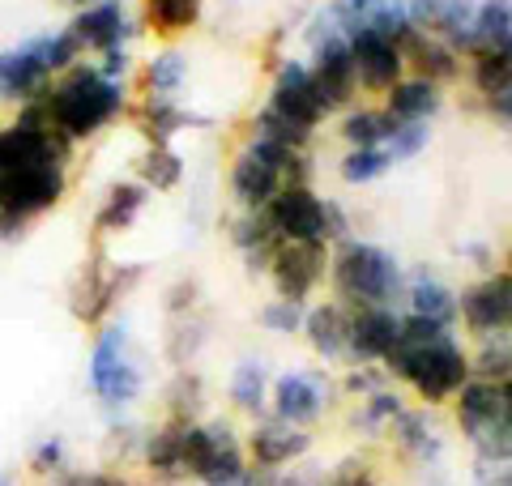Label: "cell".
<instances>
[{
	"instance_id": "obj_57",
	"label": "cell",
	"mask_w": 512,
	"mask_h": 486,
	"mask_svg": "<svg viewBox=\"0 0 512 486\" xmlns=\"http://www.w3.org/2000/svg\"><path fill=\"white\" fill-rule=\"evenodd\" d=\"M504 261H508V273H512V248H508V252H504Z\"/></svg>"
},
{
	"instance_id": "obj_8",
	"label": "cell",
	"mask_w": 512,
	"mask_h": 486,
	"mask_svg": "<svg viewBox=\"0 0 512 486\" xmlns=\"http://www.w3.org/2000/svg\"><path fill=\"white\" fill-rule=\"evenodd\" d=\"M141 265H116L111 256L94 243L90 248V256L82 261V269H77V278H73V286H69V312H73V320H82V324H103L107 316H111V307H116L128 290H133L137 282H141Z\"/></svg>"
},
{
	"instance_id": "obj_6",
	"label": "cell",
	"mask_w": 512,
	"mask_h": 486,
	"mask_svg": "<svg viewBox=\"0 0 512 486\" xmlns=\"http://www.w3.org/2000/svg\"><path fill=\"white\" fill-rule=\"evenodd\" d=\"M86 380L94 388V397H99L103 410L116 418L124 405H133L141 397V367L128 359V324L124 320H111L99 329L94 337V350H90V367H86Z\"/></svg>"
},
{
	"instance_id": "obj_45",
	"label": "cell",
	"mask_w": 512,
	"mask_h": 486,
	"mask_svg": "<svg viewBox=\"0 0 512 486\" xmlns=\"http://www.w3.org/2000/svg\"><path fill=\"white\" fill-rule=\"evenodd\" d=\"M64 469H69V452H64V440H60V435L43 440L35 452H30V474H35V478L52 482L56 474H64Z\"/></svg>"
},
{
	"instance_id": "obj_31",
	"label": "cell",
	"mask_w": 512,
	"mask_h": 486,
	"mask_svg": "<svg viewBox=\"0 0 512 486\" xmlns=\"http://www.w3.org/2000/svg\"><path fill=\"white\" fill-rule=\"evenodd\" d=\"M150 201V188L141 180H120L107 188V201L99 205V214H94V235H116V231H128V226L137 222V214L146 209Z\"/></svg>"
},
{
	"instance_id": "obj_14",
	"label": "cell",
	"mask_w": 512,
	"mask_h": 486,
	"mask_svg": "<svg viewBox=\"0 0 512 486\" xmlns=\"http://www.w3.org/2000/svg\"><path fill=\"white\" fill-rule=\"evenodd\" d=\"M312 86L320 107L329 111H346L359 94V77H355V60H350V39H320L312 43Z\"/></svg>"
},
{
	"instance_id": "obj_22",
	"label": "cell",
	"mask_w": 512,
	"mask_h": 486,
	"mask_svg": "<svg viewBox=\"0 0 512 486\" xmlns=\"http://www.w3.org/2000/svg\"><path fill=\"white\" fill-rule=\"evenodd\" d=\"M133 124L141 128L146 145H171L184 128H210V116H197L175 99H141L133 107Z\"/></svg>"
},
{
	"instance_id": "obj_9",
	"label": "cell",
	"mask_w": 512,
	"mask_h": 486,
	"mask_svg": "<svg viewBox=\"0 0 512 486\" xmlns=\"http://www.w3.org/2000/svg\"><path fill=\"white\" fill-rule=\"evenodd\" d=\"M64 197H69V167H56V162L0 175V209H13V214L39 218Z\"/></svg>"
},
{
	"instance_id": "obj_38",
	"label": "cell",
	"mask_w": 512,
	"mask_h": 486,
	"mask_svg": "<svg viewBox=\"0 0 512 486\" xmlns=\"http://www.w3.org/2000/svg\"><path fill=\"white\" fill-rule=\"evenodd\" d=\"M252 137L274 141V145H286V150H308L316 133H312V128H303V124H295V120L278 116V111L265 103V107L252 116Z\"/></svg>"
},
{
	"instance_id": "obj_53",
	"label": "cell",
	"mask_w": 512,
	"mask_h": 486,
	"mask_svg": "<svg viewBox=\"0 0 512 486\" xmlns=\"http://www.w3.org/2000/svg\"><path fill=\"white\" fill-rule=\"evenodd\" d=\"M483 107H487V116H491L495 124L512 128V86H504V90L487 94V99H483Z\"/></svg>"
},
{
	"instance_id": "obj_47",
	"label": "cell",
	"mask_w": 512,
	"mask_h": 486,
	"mask_svg": "<svg viewBox=\"0 0 512 486\" xmlns=\"http://www.w3.org/2000/svg\"><path fill=\"white\" fill-rule=\"evenodd\" d=\"M261 324L274 333H299L303 329V307L299 303H286V299H274L261 307Z\"/></svg>"
},
{
	"instance_id": "obj_30",
	"label": "cell",
	"mask_w": 512,
	"mask_h": 486,
	"mask_svg": "<svg viewBox=\"0 0 512 486\" xmlns=\"http://www.w3.org/2000/svg\"><path fill=\"white\" fill-rule=\"evenodd\" d=\"M346 324H350V307L346 303H320L303 316V337L320 359H346Z\"/></svg>"
},
{
	"instance_id": "obj_49",
	"label": "cell",
	"mask_w": 512,
	"mask_h": 486,
	"mask_svg": "<svg viewBox=\"0 0 512 486\" xmlns=\"http://www.w3.org/2000/svg\"><path fill=\"white\" fill-rule=\"evenodd\" d=\"M444 9H448V0H406L410 22H414V30H423V35H431V30L440 26Z\"/></svg>"
},
{
	"instance_id": "obj_12",
	"label": "cell",
	"mask_w": 512,
	"mask_h": 486,
	"mask_svg": "<svg viewBox=\"0 0 512 486\" xmlns=\"http://www.w3.org/2000/svg\"><path fill=\"white\" fill-rule=\"evenodd\" d=\"M402 337V316L397 307H350L346 324V363L350 367H372L384 363Z\"/></svg>"
},
{
	"instance_id": "obj_43",
	"label": "cell",
	"mask_w": 512,
	"mask_h": 486,
	"mask_svg": "<svg viewBox=\"0 0 512 486\" xmlns=\"http://www.w3.org/2000/svg\"><path fill=\"white\" fill-rule=\"evenodd\" d=\"M201 342H205V324L197 316H175L171 329H167V359L175 367H184L192 354L201 350Z\"/></svg>"
},
{
	"instance_id": "obj_7",
	"label": "cell",
	"mask_w": 512,
	"mask_h": 486,
	"mask_svg": "<svg viewBox=\"0 0 512 486\" xmlns=\"http://www.w3.org/2000/svg\"><path fill=\"white\" fill-rule=\"evenodd\" d=\"M184 474L201 486H239L248 478V452L227 418L184 427Z\"/></svg>"
},
{
	"instance_id": "obj_40",
	"label": "cell",
	"mask_w": 512,
	"mask_h": 486,
	"mask_svg": "<svg viewBox=\"0 0 512 486\" xmlns=\"http://www.w3.org/2000/svg\"><path fill=\"white\" fill-rule=\"evenodd\" d=\"M427 141H431V124L393 120L389 137L380 141V150H384V158H389V162H410V158H419L427 150Z\"/></svg>"
},
{
	"instance_id": "obj_2",
	"label": "cell",
	"mask_w": 512,
	"mask_h": 486,
	"mask_svg": "<svg viewBox=\"0 0 512 486\" xmlns=\"http://www.w3.org/2000/svg\"><path fill=\"white\" fill-rule=\"evenodd\" d=\"M227 188L244 214H261V209L286 188H312V158L308 150H286V145L248 137L231 158Z\"/></svg>"
},
{
	"instance_id": "obj_42",
	"label": "cell",
	"mask_w": 512,
	"mask_h": 486,
	"mask_svg": "<svg viewBox=\"0 0 512 486\" xmlns=\"http://www.w3.org/2000/svg\"><path fill=\"white\" fill-rule=\"evenodd\" d=\"M406 410V401L393 393V388H380V393H372V397H363V410L355 414V427H363L367 435H376V431H384L393 423L397 414Z\"/></svg>"
},
{
	"instance_id": "obj_41",
	"label": "cell",
	"mask_w": 512,
	"mask_h": 486,
	"mask_svg": "<svg viewBox=\"0 0 512 486\" xmlns=\"http://www.w3.org/2000/svg\"><path fill=\"white\" fill-rule=\"evenodd\" d=\"M389 167H393V162L384 158V150H380V145H372V150H346L342 162H338V175H342L346 184L359 188V184L380 180V175L389 171Z\"/></svg>"
},
{
	"instance_id": "obj_15",
	"label": "cell",
	"mask_w": 512,
	"mask_h": 486,
	"mask_svg": "<svg viewBox=\"0 0 512 486\" xmlns=\"http://www.w3.org/2000/svg\"><path fill=\"white\" fill-rule=\"evenodd\" d=\"M308 452H312V431L286 427L274 414L256 418V427L248 435V465L256 469V474H282V469H295Z\"/></svg>"
},
{
	"instance_id": "obj_17",
	"label": "cell",
	"mask_w": 512,
	"mask_h": 486,
	"mask_svg": "<svg viewBox=\"0 0 512 486\" xmlns=\"http://www.w3.org/2000/svg\"><path fill=\"white\" fill-rule=\"evenodd\" d=\"M261 214L269 218V226L278 231L282 243H325V197H316L312 188L278 192Z\"/></svg>"
},
{
	"instance_id": "obj_20",
	"label": "cell",
	"mask_w": 512,
	"mask_h": 486,
	"mask_svg": "<svg viewBox=\"0 0 512 486\" xmlns=\"http://www.w3.org/2000/svg\"><path fill=\"white\" fill-rule=\"evenodd\" d=\"M269 107L278 111V116L286 120H295L303 128H312L316 133V124L325 120V107H320L316 99V86H312V69L303 60H278V69H274V86H269Z\"/></svg>"
},
{
	"instance_id": "obj_44",
	"label": "cell",
	"mask_w": 512,
	"mask_h": 486,
	"mask_svg": "<svg viewBox=\"0 0 512 486\" xmlns=\"http://www.w3.org/2000/svg\"><path fill=\"white\" fill-rule=\"evenodd\" d=\"M367 30H376L380 39H393L397 47H402L410 39V30H414L410 13H406V0H380L376 13H372V22H367Z\"/></svg>"
},
{
	"instance_id": "obj_35",
	"label": "cell",
	"mask_w": 512,
	"mask_h": 486,
	"mask_svg": "<svg viewBox=\"0 0 512 486\" xmlns=\"http://www.w3.org/2000/svg\"><path fill=\"white\" fill-rule=\"evenodd\" d=\"M231 405L244 410L252 418L265 414L269 405V376H265V363L261 359H244L231 371Z\"/></svg>"
},
{
	"instance_id": "obj_46",
	"label": "cell",
	"mask_w": 512,
	"mask_h": 486,
	"mask_svg": "<svg viewBox=\"0 0 512 486\" xmlns=\"http://www.w3.org/2000/svg\"><path fill=\"white\" fill-rule=\"evenodd\" d=\"M56 486H141L133 478L116 474V469H64V474L52 478Z\"/></svg>"
},
{
	"instance_id": "obj_51",
	"label": "cell",
	"mask_w": 512,
	"mask_h": 486,
	"mask_svg": "<svg viewBox=\"0 0 512 486\" xmlns=\"http://www.w3.org/2000/svg\"><path fill=\"white\" fill-rule=\"evenodd\" d=\"M192 307H197V282L180 278V282L167 290V312H171V320H175V316H192Z\"/></svg>"
},
{
	"instance_id": "obj_54",
	"label": "cell",
	"mask_w": 512,
	"mask_h": 486,
	"mask_svg": "<svg viewBox=\"0 0 512 486\" xmlns=\"http://www.w3.org/2000/svg\"><path fill=\"white\" fill-rule=\"evenodd\" d=\"M325 486H384V482L372 474V469H363L359 461H350V465L342 469V474H333Z\"/></svg>"
},
{
	"instance_id": "obj_13",
	"label": "cell",
	"mask_w": 512,
	"mask_h": 486,
	"mask_svg": "<svg viewBox=\"0 0 512 486\" xmlns=\"http://www.w3.org/2000/svg\"><path fill=\"white\" fill-rule=\"evenodd\" d=\"M69 158H73V141L60 128H22V124L0 128V175L47 167V162L69 167Z\"/></svg>"
},
{
	"instance_id": "obj_34",
	"label": "cell",
	"mask_w": 512,
	"mask_h": 486,
	"mask_svg": "<svg viewBox=\"0 0 512 486\" xmlns=\"http://www.w3.org/2000/svg\"><path fill=\"white\" fill-rule=\"evenodd\" d=\"M389 128H393V116L384 107H346L338 133L350 150H372V145L389 137Z\"/></svg>"
},
{
	"instance_id": "obj_58",
	"label": "cell",
	"mask_w": 512,
	"mask_h": 486,
	"mask_svg": "<svg viewBox=\"0 0 512 486\" xmlns=\"http://www.w3.org/2000/svg\"><path fill=\"white\" fill-rule=\"evenodd\" d=\"M0 486H18V482H9V478H0Z\"/></svg>"
},
{
	"instance_id": "obj_25",
	"label": "cell",
	"mask_w": 512,
	"mask_h": 486,
	"mask_svg": "<svg viewBox=\"0 0 512 486\" xmlns=\"http://www.w3.org/2000/svg\"><path fill=\"white\" fill-rule=\"evenodd\" d=\"M440 107H444V86H436V81H427V77H414V73H406L384 94V111L406 124H431V116H436Z\"/></svg>"
},
{
	"instance_id": "obj_26",
	"label": "cell",
	"mask_w": 512,
	"mask_h": 486,
	"mask_svg": "<svg viewBox=\"0 0 512 486\" xmlns=\"http://www.w3.org/2000/svg\"><path fill=\"white\" fill-rule=\"evenodd\" d=\"M227 239L235 243V252L244 256V265L252 273H265L269 261H274V252L282 248V239H278L274 226H269L265 214H235V218H227Z\"/></svg>"
},
{
	"instance_id": "obj_55",
	"label": "cell",
	"mask_w": 512,
	"mask_h": 486,
	"mask_svg": "<svg viewBox=\"0 0 512 486\" xmlns=\"http://www.w3.org/2000/svg\"><path fill=\"white\" fill-rule=\"evenodd\" d=\"M474 486H512V461H504V465H478V482Z\"/></svg>"
},
{
	"instance_id": "obj_32",
	"label": "cell",
	"mask_w": 512,
	"mask_h": 486,
	"mask_svg": "<svg viewBox=\"0 0 512 486\" xmlns=\"http://www.w3.org/2000/svg\"><path fill=\"white\" fill-rule=\"evenodd\" d=\"M184 86H188V56L175 43H167L163 52H154L137 77L141 99H175Z\"/></svg>"
},
{
	"instance_id": "obj_33",
	"label": "cell",
	"mask_w": 512,
	"mask_h": 486,
	"mask_svg": "<svg viewBox=\"0 0 512 486\" xmlns=\"http://www.w3.org/2000/svg\"><path fill=\"white\" fill-rule=\"evenodd\" d=\"M406 303H410V316L440 320L448 329H453V320H457V295L427 269H414L406 278Z\"/></svg>"
},
{
	"instance_id": "obj_19",
	"label": "cell",
	"mask_w": 512,
	"mask_h": 486,
	"mask_svg": "<svg viewBox=\"0 0 512 486\" xmlns=\"http://www.w3.org/2000/svg\"><path fill=\"white\" fill-rule=\"evenodd\" d=\"M350 60H355V77L363 94H389L397 81L406 77V56L393 39H380L376 30H359L350 39Z\"/></svg>"
},
{
	"instance_id": "obj_21",
	"label": "cell",
	"mask_w": 512,
	"mask_h": 486,
	"mask_svg": "<svg viewBox=\"0 0 512 486\" xmlns=\"http://www.w3.org/2000/svg\"><path fill=\"white\" fill-rule=\"evenodd\" d=\"M52 73L39 64V56L30 52V43H18L9 47V52H0V99L5 103H30L39 99V94L52 86Z\"/></svg>"
},
{
	"instance_id": "obj_48",
	"label": "cell",
	"mask_w": 512,
	"mask_h": 486,
	"mask_svg": "<svg viewBox=\"0 0 512 486\" xmlns=\"http://www.w3.org/2000/svg\"><path fill=\"white\" fill-rule=\"evenodd\" d=\"M380 388H389V371H384L380 363L355 367L346 376V393H355V397H372V393H380Z\"/></svg>"
},
{
	"instance_id": "obj_5",
	"label": "cell",
	"mask_w": 512,
	"mask_h": 486,
	"mask_svg": "<svg viewBox=\"0 0 512 486\" xmlns=\"http://www.w3.org/2000/svg\"><path fill=\"white\" fill-rule=\"evenodd\" d=\"M453 418L461 435L470 440L478 465L512 461V401L504 393V384H487L470 376L453 397Z\"/></svg>"
},
{
	"instance_id": "obj_56",
	"label": "cell",
	"mask_w": 512,
	"mask_h": 486,
	"mask_svg": "<svg viewBox=\"0 0 512 486\" xmlns=\"http://www.w3.org/2000/svg\"><path fill=\"white\" fill-rule=\"evenodd\" d=\"M69 5H77V9H86V5H99V0H69Z\"/></svg>"
},
{
	"instance_id": "obj_50",
	"label": "cell",
	"mask_w": 512,
	"mask_h": 486,
	"mask_svg": "<svg viewBox=\"0 0 512 486\" xmlns=\"http://www.w3.org/2000/svg\"><path fill=\"white\" fill-rule=\"evenodd\" d=\"M342 239H350V214L333 197H325V243L338 248Z\"/></svg>"
},
{
	"instance_id": "obj_23",
	"label": "cell",
	"mask_w": 512,
	"mask_h": 486,
	"mask_svg": "<svg viewBox=\"0 0 512 486\" xmlns=\"http://www.w3.org/2000/svg\"><path fill=\"white\" fill-rule=\"evenodd\" d=\"M184 427L188 423H180V418H167L163 427H154L146 440H141V461H146V474L154 482L171 486V482L188 478L184 474Z\"/></svg>"
},
{
	"instance_id": "obj_36",
	"label": "cell",
	"mask_w": 512,
	"mask_h": 486,
	"mask_svg": "<svg viewBox=\"0 0 512 486\" xmlns=\"http://www.w3.org/2000/svg\"><path fill=\"white\" fill-rule=\"evenodd\" d=\"M470 376L487 380V384L512 380V333L478 337V350L470 354Z\"/></svg>"
},
{
	"instance_id": "obj_11",
	"label": "cell",
	"mask_w": 512,
	"mask_h": 486,
	"mask_svg": "<svg viewBox=\"0 0 512 486\" xmlns=\"http://www.w3.org/2000/svg\"><path fill=\"white\" fill-rule=\"evenodd\" d=\"M329 269V248L325 243H282L274 252V261H269V282H274L278 299L286 303H308V295L320 286Z\"/></svg>"
},
{
	"instance_id": "obj_3",
	"label": "cell",
	"mask_w": 512,
	"mask_h": 486,
	"mask_svg": "<svg viewBox=\"0 0 512 486\" xmlns=\"http://www.w3.org/2000/svg\"><path fill=\"white\" fill-rule=\"evenodd\" d=\"M329 278L346 307H397L406 299V273L397 256L355 235L329 248Z\"/></svg>"
},
{
	"instance_id": "obj_29",
	"label": "cell",
	"mask_w": 512,
	"mask_h": 486,
	"mask_svg": "<svg viewBox=\"0 0 512 486\" xmlns=\"http://www.w3.org/2000/svg\"><path fill=\"white\" fill-rule=\"evenodd\" d=\"M205 18V0H141V26L154 39L175 43L188 30H197Z\"/></svg>"
},
{
	"instance_id": "obj_4",
	"label": "cell",
	"mask_w": 512,
	"mask_h": 486,
	"mask_svg": "<svg viewBox=\"0 0 512 486\" xmlns=\"http://www.w3.org/2000/svg\"><path fill=\"white\" fill-rule=\"evenodd\" d=\"M380 367L402 384H410L423 405H444L470 380V350L453 333H444L423 346H393V354Z\"/></svg>"
},
{
	"instance_id": "obj_52",
	"label": "cell",
	"mask_w": 512,
	"mask_h": 486,
	"mask_svg": "<svg viewBox=\"0 0 512 486\" xmlns=\"http://www.w3.org/2000/svg\"><path fill=\"white\" fill-rule=\"evenodd\" d=\"M30 222L35 218H26V214H13V209H0V243H18L30 235Z\"/></svg>"
},
{
	"instance_id": "obj_39",
	"label": "cell",
	"mask_w": 512,
	"mask_h": 486,
	"mask_svg": "<svg viewBox=\"0 0 512 486\" xmlns=\"http://www.w3.org/2000/svg\"><path fill=\"white\" fill-rule=\"evenodd\" d=\"M201 405H205V384L197 371L180 367L175 380L167 384V418H180V423H201Z\"/></svg>"
},
{
	"instance_id": "obj_37",
	"label": "cell",
	"mask_w": 512,
	"mask_h": 486,
	"mask_svg": "<svg viewBox=\"0 0 512 486\" xmlns=\"http://www.w3.org/2000/svg\"><path fill=\"white\" fill-rule=\"evenodd\" d=\"M137 180L154 192H171L184 180V158L171 145H146V154L137 158Z\"/></svg>"
},
{
	"instance_id": "obj_24",
	"label": "cell",
	"mask_w": 512,
	"mask_h": 486,
	"mask_svg": "<svg viewBox=\"0 0 512 486\" xmlns=\"http://www.w3.org/2000/svg\"><path fill=\"white\" fill-rule=\"evenodd\" d=\"M402 56H406V73L427 77V81H436V86L461 77V56L444 39L423 35V30H410V39L402 43Z\"/></svg>"
},
{
	"instance_id": "obj_16",
	"label": "cell",
	"mask_w": 512,
	"mask_h": 486,
	"mask_svg": "<svg viewBox=\"0 0 512 486\" xmlns=\"http://www.w3.org/2000/svg\"><path fill=\"white\" fill-rule=\"evenodd\" d=\"M269 405H274L278 423L308 431L329 405V380L320 371H282L269 384Z\"/></svg>"
},
{
	"instance_id": "obj_27",
	"label": "cell",
	"mask_w": 512,
	"mask_h": 486,
	"mask_svg": "<svg viewBox=\"0 0 512 486\" xmlns=\"http://www.w3.org/2000/svg\"><path fill=\"white\" fill-rule=\"evenodd\" d=\"M508 43H512V0H478L461 60H474L487 52H508Z\"/></svg>"
},
{
	"instance_id": "obj_10",
	"label": "cell",
	"mask_w": 512,
	"mask_h": 486,
	"mask_svg": "<svg viewBox=\"0 0 512 486\" xmlns=\"http://www.w3.org/2000/svg\"><path fill=\"white\" fill-rule=\"evenodd\" d=\"M457 316L474 337H491V333H512V273H487L483 282L466 286L457 295Z\"/></svg>"
},
{
	"instance_id": "obj_1",
	"label": "cell",
	"mask_w": 512,
	"mask_h": 486,
	"mask_svg": "<svg viewBox=\"0 0 512 486\" xmlns=\"http://www.w3.org/2000/svg\"><path fill=\"white\" fill-rule=\"evenodd\" d=\"M43 107L52 128H60L73 145L99 137L111 120L128 111V86L99 73V64L77 60L69 73H60L52 86L43 90Z\"/></svg>"
},
{
	"instance_id": "obj_18",
	"label": "cell",
	"mask_w": 512,
	"mask_h": 486,
	"mask_svg": "<svg viewBox=\"0 0 512 486\" xmlns=\"http://www.w3.org/2000/svg\"><path fill=\"white\" fill-rule=\"evenodd\" d=\"M69 30L77 35V43H82V52L111 56V52H128V39L137 35V22L124 0H99V5L77 9Z\"/></svg>"
},
{
	"instance_id": "obj_28",
	"label": "cell",
	"mask_w": 512,
	"mask_h": 486,
	"mask_svg": "<svg viewBox=\"0 0 512 486\" xmlns=\"http://www.w3.org/2000/svg\"><path fill=\"white\" fill-rule=\"evenodd\" d=\"M389 435H393L397 452H402L406 461H414V465H440V457H444L440 431L427 423L423 410H402L389 423Z\"/></svg>"
}]
</instances>
